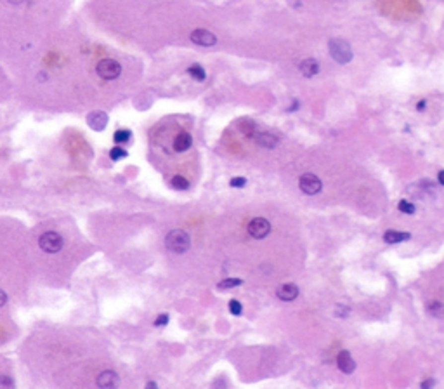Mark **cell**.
Returning a JSON list of instances; mask_svg holds the SVG:
<instances>
[{"mask_svg":"<svg viewBox=\"0 0 444 389\" xmlns=\"http://www.w3.org/2000/svg\"><path fill=\"white\" fill-rule=\"evenodd\" d=\"M193 144V137L189 136L188 132H181L177 134V137L174 139V150L179 151V153H182V151H188L189 148H191Z\"/></svg>","mask_w":444,"mask_h":389,"instance_id":"obj_14","label":"cell"},{"mask_svg":"<svg viewBox=\"0 0 444 389\" xmlns=\"http://www.w3.org/2000/svg\"><path fill=\"white\" fill-rule=\"evenodd\" d=\"M410 238H411L410 233L394 231V229H389V231H385V235H383L385 243H399V242H406V240H410Z\"/></svg>","mask_w":444,"mask_h":389,"instance_id":"obj_15","label":"cell"},{"mask_svg":"<svg viewBox=\"0 0 444 389\" xmlns=\"http://www.w3.org/2000/svg\"><path fill=\"white\" fill-rule=\"evenodd\" d=\"M328 51L330 56L338 65H347V63L352 61V56H354L351 44L347 40H344V38H332L328 42Z\"/></svg>","mask_w":444,"mask_h":389,"instance_id":"obj_1","label":"cell"},{"mask_svg":"<svg viewBox=\"0 0 444 389\" xmlns=\"http://www.w3.org/2000/svg\"><path fill=\"white\" fill-rule=\"evenodd\" d=\"M38 247L47 254H56L61 250L63 238L56 231H47L38 238Z\"/></svg>","mask_w":444,"mask_h":389,"instance_id":"obj_3","label":"cell"},{"mask_svg":"<svg viewBox=\"0 0 444 389\" xmlns=\"http://www.w3.org/2000/svg\"><path fill=\"white\" fill-rule=\"evenodd\" d=\"M298 186H300L302 193L305 194H318L319 192H321L323 188V183L321 179L318 178V176L311 174V172H307V174H302L300 179H298Z\"/></svg>","mask_w":444,"mask_h":389,"instance_id":"obj_5","label":"cell"},{"mask_svg":"<svg viewBox=\"0 0 444 389\" xmlns=\"http://www.w3.org/2000/svg\"><path fill=\"white\" fill-rule=\"evenodd\" d=\"M298 70H300V75L305 77V79H312L319 73V63L316 61L314 58H307L298 65Z\"/></svg>","mask_w":444,"mask_h":389,"instance_id":"obj_10","label":"cell"},{"mask_svg":"<svg viewBox=\"0 0 444 389\" xmlns=\"http://www.w3.org/2000/svg\"><path fill=\"white\" fill-rule=\"evenodd\" d=\"M255 143L259 144V146H262V148H267V150H273V148H276V146H278V143H280V141H278V137H276V136H273V134H269V132H260V134H257V136H255Z\"/></svg>","mask_w":444,"mask_h":389,"instance_id":"obj_13","label":"cell"},{"mask_svg":"<svg viewBox=\"0 0 444 389\" xmlns=\"http://www.w3.org/2000/svg\"><path fill=\"white\" fill-rule=\"evenodd\" d=\"M434 384H436L434 379H424L422 381V384H420V388L422 389H432L434 388Z\"/></svg>","mask_w":444,"mask_h":389,"instance_id":"obj_28","label":"cell"},{"mask_svg":"<svg viewBox=\"0 0 444 389\" xmlns=\"http://www.w3.org/2000/svg\"><path fill=\"white\" fill-rule=\"evenodd\" d=\"M229 311H231V314H234V316H239V314L243 313L241 302H239V300H236V299L229 300Z\"/></svg>","mask_w":444,"mask_h":389,"instance_id":"obj_22","label":"cell"},{"mask_svg":"<svg viewBox=\"0 0 444 389\" xmlns=\"http://www.w3.org/2000/svg\"><path fill=\"white\" fill-rule=\"evenodd\" d=\"M424 108H425V101H420L417 104V109H418V111H424Z\"/></svg>","mask_w":444,"mask_h":389,"instance_id":"obj_32","label":"cell"},{"mask_svg":"<svg viewBox=\"0 0 444 389\" xmlns=\"http://www.w3.org/2000/svg\"><path fill=\"white\" fill-rule=\"evenodd\" d=\"M191 42L196 45H203V47H210V45H216L217 44V37L212 33V31L209 30H202V28H198V30H195L191 33Z\"/></svg>","mask_w":444,"mask_h":389,"instance_id":"obj_8","label":"cell"},{"mask_svg":"<svg viewBox=\"0 0 444 389\" xmlns=\"http://www.w3.org/2000/svg\"><path fill=\"white\" fill-rule=\"evenodd\" d=\"M276 295H278V299L285 300V302H290V300L297 299L298 287L295 284H283V285H280V287H278Z\"/></svg>","mask_w":444,"mask_h":389,"instance_id":"obj_11","label":"cell"},{"mask_svg":"<svg viewBox=\"0 0 444 389\" xmlns=\"http://www.w3.org/2000/svg\"><path fill=\"white\" fill-rule=\"evenodd\" d=\"M429 311H431L434 316H439V314L444 313V306L441 302H438V300H434V302H429Z\"/></svg>","mask_w":444,"mask_h":389,"instance_id":"obj_24","label":"cell"},{"mask_svg":"<svg viewBox=\"0 0 444 389\" xmlns=\"http://www.w3.org/2000/svg\"><path fill=\"white\" fill-rule=\"evenodd\" d=\"M337 365L344 374H352L356 370V362L352 360L349 351H340L337 356Z\"/></svg>","mask_w":444,"mask_h":389,"instance_id":"obj_12","label":"cell"},{"mask_svg":"<svg viewBox=\"0 0 444 389\" xmlns=\"http://www.w3.org/2000/svg\"><path fill=\"white\" fill-rule=\"evenodd\" d=\"M165 247L174 254H184L191 247V236L184 229H172L165 238Z\"/></svg>","mask_w":444,"mask_h":389,"instance_id":"obj_2","label":"cell"},{"mask_svg":"<svg viewBox=\"0 0 444 389\" xmlns=\"http://www.w3.org/2000/svg\"><path fill=\"white\" fill-rule=\"evenodd\" d=\"M96 384L99 389H116L120 386V377L113 370H104L97 376Z\"/></svg>","mask_w":444,"mask_h":389,"instance_id":"obj_7","label":"cell"},{"mask_svg":"<svg viewBox=\"0 0 444 389\" xmlns=\"http://www.w3.org/2000/svg\"><path fill=\"white\" fill-rule=\"evenodd\" d=\"M397 207H399V210L404 212V214H415V210H417L415 205L411 203V201H408V200H401Z\"/></svg>","mask_w":444,"mask_h":389,"instance_id":"obj_21","label":"cell"},{"mask_svg":"<svg viewBox=\"0 0 444 389\" xmlns=\"http://www.w3.org/2000/svg\"><path fill=\"white\" fill-rule=\"evenodd\" d=\"M87 123H89V127L92 130L101 132V130H104L108 125V115L104 111H92L89 116H87Z\"/></svg>","mask_w":444,"mask_h":389,"instance_id":"obj_9","label":"cell"},{"mask_svg":"<svg viewBox=\"0 0 444 389\" xmlns=\"http://www.w3.org/2000/svg\"><path fill=\"white\" fill-rule=\"evenodd\" d=\"M335 314H337L338 318H344L349 314V307L347 306H342V304H338L337 309H335Z\"/></svg>","mask_w":444,"mask_h":389,"instance_id":"obj_26","label":"cell"},{"mask_svg":"<svg viewBox=\"0 0 444 389\" xmlns=\"http://www.w3.org/2000/svg\"><path fill=\"white\" fill-rule=\"evenodd\" d=\"M0 389H16L12 377L9 376H0Z\"/></svg>","mask_w":444,"mask_h":389,"instance_id":"obj_23","label":"cell"},{"mask_svg":"<svg viewBox=\"0 0 444 389\" xmlns=\"http://www.w3.org/2000/svg\"><path fill=\"white\" fill-rule=\"evenodd\" d=\"M10 3H21V2H24V0H9Z\"/></svg>","mask_w":444,"mask_h":389,"instance_id":"obj_33","label":"cell"},{"mask_svg":"<svg viewBox=\"0 0 444 389\" xmlns=\"http://www.w3.org/2000/svg\"><path fill=\"white\" fill-rule=\"evenodd\" d=\"M241 284H243V280H239V278H224V280L217 284V289H219V291H225V289L239 287Z\"/></svg>","mask_w":444,"mask_h":389,"instance_id":"obj_18","label":"cell"},{"mask_svg":"<svg viewBox=\"0 0 444 389\" xmlns=\"http://www.w3.org/2000/svg\"><path fill=\"white\" fill-rule=\"evenodd\" d=\"M5 302H7V295H5V292L0 289V307L5 306Z\"/></svg>","mask_w":444,"mask_h":389,"instance_id":"obj_29","label":"cell"},{"mask_svg":"<svg viewBox=\"0 0 444 389\" xmlns=\"http://www.w3.org/2000/svg\"><path fill=\"white\" fill-rule=\"evenodd\" d=\"M188 73L189 75L193 77V79L196 80V82H203V80H205V70H203V66H200V65H193V66H189L188 68Z\"/></svg>","mask_w":444,"mask_h":389,"instance_id":"obj_16","label":"cell"},{"mask_svg":"<svg viewBox=\"0 0 444 389\" xmlns=\"http://www.w3.org/2000/svg\"><path fill=\"white\" fill-rule=\"evenodd\" d=\"M144 389H158V384L154 383V381H149V383L146 384V388Z\"/></svg>","mask_w":444,"mask_h":389,"instance_id":"obj_30","label":"cell"},{"mask_svg":"<svg viewBox=\"0 0 444 389\" xmlns=\"http://www.w3.org/2000/svg\"><path fill=\"white\" fill-rule=\"evenodd\" d=\"M271 233V222L264 217H255L248 222V235L255 240L266 238Z\"/></svg>","mask_w":444,"mask_h":389,"instance_id":"obj_6","label":"cell"},{"mask_svg":"<svg viewBox=\"0 0 444 389\" xmlns=\"http://www.w3.org/2000/svg\"><path fill=\"white\" fill-rule=\"evenodd\" d=\"M438 181H439V185L444 186V171H441V172H439V174H438Z\"/></svg>","mask_w":444,"mask_h":389,"instance_id":"obj_31","label":"cell"},{"mask_svg":"<svg viewBox=\"0 0 444 389\" xmlns=\"http://www.w3.org/2000/svg\"><path fill=\"white\" fill-rule=\"evenodd\" d=\"M122 73V66L115 59H101L97 63V75L103 80H115Z\"/></svg>","mask_w":444,"mask_h":389,"instance_id":"obj_4","label":"cell"},{"mask_svg":"<svg viewBox=\"0 0 444 389\" xmlns=\"http://www.w3.org/2000/svg\"><path fill=\"white\" fill-rule=\"evenodd\" d=\"M172 188L179 190V192H184V190L189 188V181L186 178H182V176H174L172 178Z\"/></svg>","mask_w":444,"mask_h":389,"instance_id":"obj_19","label":"cell"},{"mask_svg":"<svg viewBox=\"0 0 444 389\" xmlns=\"http://www.w3.org/2000/svg\"><path fill=\"white\" fill-rule=\"evenodd\" d=\"M113 139H115V143H116V144L129 143V141L132 139V132H130L129 129H120V130H116V132H115Z\"/></svg>","mask_w":444,"mask_h":389,"instance_id":"obj_17","label":"cell"},{"mask_svg":"<svg viewBox=\"0 0 444 389\" xmlns=\"http://www.w3.org/2000/svg\"><path fill=\"white\" fill-rule=\"evenodd\" d=\"M167 323H168V314H160V316L154 320V325H156V327H163V325H167Z\"/></svg>","mask_w":444,"mask_h":389,"instance_id":"obj_27","label":"cell"},{"mask_svg":"<svg viewBox=\"0 0 444 389\" xmlns=\"http://www.w3.org/2000/svg\"><path fill=\"white\" fill-rule=\"evenodd\" d=\"M229 185H231L232 188H243V186L246 185V179L245 178H232Z\"/></svg>","mask_w":444,"mask_h":389,"instance_id":"obj_25","label":"cell"},{"mask_svg":"<svg viewBox=\"0 0 444 389\" xmlns=\"http://www.w3.org/2000/svg\"><path fill=\"white\" fill-rule=\"evenodd\" d=\"M127 155H129V153H127V151L123 150V148H120V146H115L110 151V158H111V160H115V162H118V160H122V158H125Z\"/></svg>","mask_w":444,"mask_h":389,"instance_id":"obj_20","label":"cell"}]
</instances>
